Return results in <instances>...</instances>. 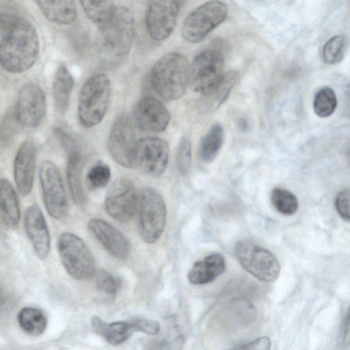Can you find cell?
Returning <instances> with one entry per match:
<instances>
[{
  "instance_id": "cell-34",
  "label": "cell",
  "mask_w": 350,
  "mask_h": 350,
  "mask_svg": "<svg viewBox=\"0 0 350 350\" xmlns=\"http://www.w3.org/2000/svg\"><path fill=\"white\" fill-rule=\"evenodd\" d=\"M95 284L96 288L100 291L108 295L116 293L119 283L109 272L101 269L95 272Z\"/></svg>"
},
{
  "instance_id": "cell-20",
  "label": "cell",
  "mask_w": 350,
  "mask_h": 350,
  "mask_svg": "<svg viewBox=\"0 0 350 350\" xmlns=\"http://www.w3.org/2000/svg\"><path fill=\"white\" fill-rule=\"evenodd\" d=\"M226 269L224 257L213 253L203 260L196 261L188 273V280L193 284H206L214 281Z\"/></svg>"
},
{
  "instance_id": "cell-28",
  "label": "cell",
  "mask_w": 350,
  "mask_h": 350,
  "mask_svg": "<svg viewBox=\"0 0 350 350\" xmlns=\"http://www.w3.org/2000/svg\"><path fill=\"white\" fill-rule=\"evenodd\" d=\"M87 17L98 26L111 16L115 8L113 0H79Z\"/></svg>"
},
{
  "instance_id": "cell-19",
  "label": "cell",
  "mask_w": 350,
  "mask_h": 350,
  "mask_svg": "<svg viewBox=\"0 0 350 350\" xmlns=\"http://www.w3.org/2000/svg\"><path fill=\"white\" fill-rule=\"evenodd\" d=\"M25 228L37 256L44 259L50 250V234L44 217L37 205L29 206L24 218Z\"/></svg>"
},
{
  "instance_id": "cell-14",
  "label": "cell",
  "mask_w": 350,
  "mask_h": 350,
  "mask_svg": "<svg viewBox=\"0 0 350 350\" xmlns=\"http://www.w3.org/2000/svg\"><path fill=\"white\" fill-rule=\"evenodd\" d=\"M137 204V195L132 182L118 178L107 191L105 206L106 211L115 220L126 222L133 217Z\"/></svg>"
},
{
  "instance_id": "cell-13",
  "label": "cell",
  "mask_w": 350,
  "mask_h": 350,
  "mask_svg": "<svg viewBox=\"0 0 350 350\" xmlns=\"http://www.w3.org/2000/svg\"><path fill=\"white\" fill-rule=\"evenodd\" d=\"M169 159V146L164 139L147 137L137 142L134 166L144 174L157 177L165 172Z\"/></svg>"
},
{
  "instance_id": "cell-9",
  "label": "cell",
  "mask_w": 350,
  "mask_h": 350,
  "mask_svg": "<svg viewBox=\"0 0 350 350\" xmlns=\"http://www.w3.org/2000/svg\"><path fill=\"white\" fill-rule=\"evenodd\" d=\"M228 8L219 0H211L193 10L185 18L181 35L189 43L202 42L226 18Z\"/></svg>"
},
{
  "instance_id": "cell-24",
  "label": "cell",
  "mask_w": 350,
  "mask_h": 350,
  "mask_svg": "<svg viewBox=\"0 0 350 350\" xmlns=\"http://www.w3.org/2000/svg\"><path fill=\"white\" fill-rule=\"evenodd\" d=\"M0 212L4 222L9 226H16L21 218L18 199L12 185L0 178Z\"/></svg>"
},
{
  "instance_id": "cell-33",
  "label": "cell",
  "mask_w": 350,
  "mask_h": 350,
  "mask_svg": "<svg viewBox=\"0 0 350 350\" xmlns=\"http://www.w3.org/2000/svg\"><path fill=\"white\" fill-rule=\"evenodd\" d=\"M176 160L179 172L185 175L188 173L191 165V144L187 137H183L178 146Z\"/></svg>"
},
{
  "instance_id": "cell-31",
  "label": "cell",
  "mask_w": 350,
  "mask_h": 350,
  "mask_svg": "<svg viewBox=\"0 0 350 350\" xmlns=\"http://www.w3.org/2000/svg\"><path fill=\"white\" fill-rule=\"evenodd\" d=\"M347 39L344 35L330 38L324 44L322 55L324 62L329 65L339 63L345 56Z\"/></svg>"
},
{
  "instance_id": "cell-16",
  "label": "cell",
  "mask_w": 350,
  "mask_h": 350,
  "mask_svg": "<svg viewBox=\"0 0 350 350\" xmlns=\"http://www.w3.org/2000/svg\"><path fill=\"white\" fill-rule=\"evenodd\" d=\"M170 118V113L163 103L154 97L141 98L133 111L135 126L144 131L162 132L167 127Z\"/></svg>"
},
{
  "instance_id": "cell-35",
  "label": "cell",
  "mask_w": 350,
  "mask_h": 350,
  "mask_svg": "<svg viewBox=\"0 0 350 350\" xmlns=\"http://www.w3.org/2000/svg\"><path fill=\"white\" fill-rule=\"evenodd\" d=\"M53 133L59 141L66 154L79 150L74 136L65 126L62 125L55 126L53 128Z\"/></svg>"
},
{
  "instance_id": "cell-23",
  "label": "cell",
  "mask_w": 350,
  "mask_h": 350,
  "mask_svg": "<svg viewBox=\"0 0 350 350\" xmlns=\"http://www.w3.org/2000/svg\"><path fill=\"white\" fill-rule=\"evenodd\" d=\"M73 87L74 79L71 73L65 66H60L52 84L53 105L59 113H64L67 110Z\"/></svg>"
},
{
  "instance_id": "cell-32",
  "label": "cell",
  "mask_w": 350,
  "mask_h": 350,
  "mask_svg": "<svg viewBox=\"0 0 350 350\" xmlns=\"http://www.w3.org/2000/svg\"><path fill=\"white\" fill-rule=\"evenodd\" d=\"M111 178L109 167L102 162H98L93 165L88 171L86 180L90 189H100L109 183Z\"/></svg>"
},
{
  "instance_id": "cell-37",
  "label": "cell",
  "mask_w": 350,
  "mask_h": 350,
  "mask_svg": "<svg viewBox=\"0 0 350 350\" xmlns=\"http://www.w3.org/2000/svg\"><path fill=\"white\" fill-rule=\"evenodd\" d=\"M21 16L9 10L0 11V34L9 31L21 18Z\"/></svg>"
},
{
  "instance_id": "cell-5",
  "label": "cell",
  "mask_w": 350,
  "mask_h": 350,
  "mask_svg": "<svg viewBox=\"0 0 350 350\" xmlns=\"http://www.w3.org/2000/svg\"><path fill=\"white\" fill-rule=\"evenodd\" d=\"M137 208L142 239L148 243L161 236L166 221V207L161 196L154 189L143 188L137 196Z\"/></svg>"
},
{
  "instance_id": "cell-7",
  "label": "cell",
  "mask_w": 350,
  "mask_h": 350,
  "mask_svg": "<svg viewBox=\"0 0 350 350\" xmlns=\"http://www.w3.org/2000/svg\"><path fill=\"white\" fill-rule=\"evenodd\" d=\"M236 257L241 266L258 280L272 282L279 276L280 265L267 249L250 240H241L234 246Z\"/></svg>"
},
{
  "instance_id": "cell-29",
  "label": "cell",
  "mask_w": 350,
  "mask_h": 350,
  "mask_svg": "<svg viewBox=\"0 0 350 350\" xmlns=\"http://www.w3.org/2000/svg\"><path fill=\"white\" fill-rule=\"evenodd\" d=\"M337 106L334 91L329 87H323L316 93L313 100L315 113L321 118L331 116Z\"/></svg>"
},
{
  "instance_id": "cell-36",
  "label": "cell",
  "mask_w": 350,
  "mask_h": 350,
  "mask_svg": "<svg viewBox=\"0 0 350 350\" xmlns=\"http://www.w3.org/2000/svg\"><path fill=\"white\" fill-rule=\"evenodd\" d=\"M336 208L340 216L349 221V191L348 189L340 192L335 201Z\"/></svg>"
},
{
  "instance_id": "cell-38",
  "label": "cell",
  "mask_w": 350,
  "mask_h": 350,
  "mask_svg": "<svg viewBox=\"0 0 350 350\" xmlns=\"http://www.w3.org/2000/svg\"><path fill=\"white\" fill-rule=\"evenodd\" d=\"M17 122L14 118V113L5 116L3 122L2 123L0 129V137L3 139L12 138L14 133V124Z\"/></svg>"
},
{
  "instance_id": "cell-22",
  "label": "cell",
  "mask_w": 350,
  "mask_h": 350,
  "mask_svg": "<svg viewBox=\"0 0 350 350\" xmlns=\"http://www.w3.org/2000/svg\"><path fill=\"white\" fill-rule=\"evenodd\" d=\"M45 18L57 25L72 23L77 16L74 0H34Z\"/></svg>"
},
{
  "instance_id": "cell-3",
  "label": "cell",
  "mask_w": 350,
  "mask_h": 350,
  "mask_svg": "<svg viewBox=\"0 0 350 350\" xmlns=\"http://www.w3.org/2000/svg\"><path fill=\"white\" fill-rule=\"evenodd\" d=\"M189 65L182 53L171 52L161 57L152 66L150 82L155 92L167 101L181 98L189 83Z\"/></svg>"
},
{
  "instance_id": "cell-18",
  "label": "cell",
  "mask_w": 350,
  "mask_h": 350,
  "mask_svg": "<svg viewBox=\"0 0 350 350\" xmlns=\"http://www.w3.org/2000/svg\"><path fill=\"white\" fill-rule=\"evenodd\" d=\"M88 228L111 256L118 259L127 258L129 241L117 228L99 218L90 220Z\"/></svg>"
},
{
  "instance_id": "cell-17",
  "label": "cell",
  "mask_w": 350,
  "mask_h": 350,
  "mask_svg": "<svg viewBox=\"0 0 350 350\" xmlns=\"http://www.w3.org/2000/svg\"><path fill=\"white\" fill-rule=\"evenodd\" d=\"M36 148L31 140L19 147L14 161V180L19 193L28 196L31 191L36 163Z\"/></svg>"
},
{
  "instance_id": "cell-2",
  "label": "cell",
  "mask_w": 350,
  "mask_h": 350,
  "mask_svg": "<svg viewBox=\"0 0 350 350\" xmlns=\"http://www.w3.org/2000/svg\"><path fill=\"white\" fill-rule=\"evenodd\" d=\"M0 42V65L8 72L21 73L29 69L39 53V40L34 26L21 17L2 35Z\"/></svg>"
},
{
  "instance_id": "cell-15",
  "label": "cell",
  "mask_w": 350,
  "mask_h": 350,
  "mask_svg": "<svg viewBox=\"0 0 350 350\" xmlns=\"http://www.w3.org/2000/svg\"><path fill=\"white\" fill-rule=\"evenodd\" d=\"M137 142L129 119L121 116L113 123L108 139V148L113 159L125 167L134 166Z\"/></svg>"
},
{
  "instance_id": "cell-10",
  "label": "cell",
  "mask_w": 350,
  "mask_h": 350,
  "mask_svg": "<svg viewBox=\"0 0 350 350\" xmlns=\"http://www.w3.org/2000/svg\"><path fill=\"white\" fill-rule=\"evenodd\" d=\"M39 179L47 212L54 219H63L68 214V204L58 167L51 161H43L39 167Z\"/></svg>"
},
{
  "instance_id": "cell-26",
  "label": "cell",
  "mask_w": 350,
  "mask_h": 350,
  "mask_svg": "<svg viewBox=\"0 0 350 350\" xmlns=\"http://www.w3.org/2000/svg\"><path fill=\"white\" fill-rule=\"evenodd\" d=\"M224 133L219 124H213L202 137L199 146V155L205 163H211L218 155L224 142Z\"/></svg>"
},
{
  "instance_id": "cell-4",
  "label": "cell",
  "mask_w": 350,
  "mask_h": 350,
  "mask_svg": "<svg viewBox=\"0 0 350 350\" xmlns=\"http://www.w3.org/2000/svg\"><path fill=\"white\" fill-rule=\"evenodd\" d=\"M111 82L104 73H98L83 84L78 100V116L81 124L90 128L104 118L111 97Z\"/></svg>"
},
{
  "instance_id": "cell-1",
  "label": "cell",
  "mask_w": 350,
  "mask_h": 350,
  "mask_svg": "<svg viewBox=\"0 0 350 350\" xmlns=\"http://www.w3.org/2000/svg\"><path fill=\"white\" fill-rule=\"evenodd\" d=\"M97 42L100 62L105 66L120 64L129 55L135 37V23L126 7L115 6L109 18L100 26Z\"/></svg>"
},
{
  "instance_id": "cell-30",
  "label": "cell",
  "mask_w": 350,
  "mask_h": 350,
  "mask_svg": "<svg viewBox=\"0 0 350 350\" xmlns=\"http://www.w3.org/2000/svg\"><path fill=\"white\" fill-rule=\"evenodd\" d=\"M271 200L275 208L282 215H293L298 209L299 203L296 196L286 189H273Z\"/></svg>"
},
{
  "instance_id": "cell-39",
  "label": "cell",
  "mask_w": 350,
  "mask_h": 350,
  "mask_svg": "<svg viewBox=\"0 0 350 350\" xmlns=\"http://www.w3.org/2000/svg\"><path fill=\"white\" fill-rule=\"evenodd\" d=\"M271 347V341L268 337H260L256 338L250 342L242 345L241 346L235 347L236 349H269Z\"/></svg>"
},
{
  "instance_id": "cell-25",
  "label": "cell",
  "mask_w": 350,
  "mask_h": 350,
  "mask_svg": "<svg viewBox=\"0 0 350 350\" xmlns=\"http://www.w3.org/2000/svg\"><path fill=\"white\" fill-rule=\"evenodd\" d=\"M66 175L70 191L75 204L84 202V193L81 182L82 159L79 150L67 154Z\"/></svg>"
},
{
  "instance_id": "cell-12",
  "label": "cell",
  "mask_w": 350,
  "mask_h": 350,
  "mask_svg": "<svg viewBox=\"0 0 350 350\" xmlns=\"http://www.w3.org/2000/svg\"><path fill=\"white\" fill-rule=\"evenodd\" d=\"M46 112V99L42 88L35 83L23 85L18 94L14 110L18 124L27 128L37 127Z\"/></svg>"
},
{
  "instance_id": "cell-27",
  "label": "cell",
  "mask_w": 350,
  "mask_h": 350,
  "mask_svg": "<svg viewBox=\"0 0 350 350\" xmlns=\"http://www.w3.org/2000/svg\"><path fill=\"white\" fill-rule=\"evenodd\" d=\"M17 320L21 329L31 336L42 334L47 326V319L44 312L34 307L22 308L18 314Z\"/></svg>"
},
{
  "instance_id": "cell-8",
  "label": "cell",
  "mask_w": 350,
  "mask_h": 350,
  "mask_svg": "<svg viewBox=\"0 0 350 350\" xmlns=\"http://www.w3.org/2000/svg\"><path fill=\"white\" fill-rule=\"evenodd\" d=\"M224 59L219 51L207 49L193 59L189 66V83L193 91L210 96L223 77Z\"/></svg>"
},
{
  "instance_id": "cell-11",
  "label": "cell",
  "mask_w": 350,
  "mask_h": 350,
  "mask_svg": "<svg viewBox=\"0 0 350 350\" xmlns=\"http://www.w3.org/2000/svg\"><path fill=\"white\" fill-rule=\"evenodd\" d=\"M182 0H148L145 24L154 41L168 38L174 31L180 11Z\"/></svg>"
},
{
  "instance_id": "cell-6",
  "label": "cell",
  "mask_w": 350,
  "mask_h": 350,
  "mask_svg": "<svg viewBox=\"0 0 350 350\" xmlns=\"http://www.w3.org/2000/svg\"><path fill=\"white\" fill-rule=\"evenodd\" d=\"M57 250L63 266L72 278L85 280L94 275V256L80 237L71 232L62 234L57 241Z\"/></svg>"
},
{
  "instance_id": "cell-40",
  "label": "cell",
  "mask_w": 350,
  "mask_h": 350,
  "mask_svg": "<svg viewBox=\"0 0 350 350\" xmlns=\"http://www.w3.org/2000/svg\"><path fill=\"white\" fill-rule=\"evenodd\" d=\"M4 293L1 288L0 287V308L3 306L5 302V296Z\"/></svg>"
},
{
  "instance_id": "cell-21",
  "label": "cell",
  "mask_w": 350,
  "mask_h": 350,
  "mask_svg": "<svg viewBox=\"0 0 350 350\" xmlns=\"http://www.w3.org/2000/svg\"><path fill=\"white\" fill-rule=\"evenodd\" d=\"M92 324L95 330L113 345L124 342L133 332H138L136 319L107 323L94 316L92 319Z\"/></svg>"
}]
</instances>
